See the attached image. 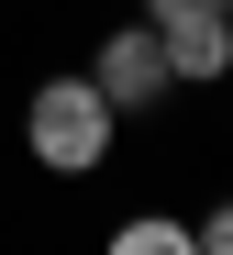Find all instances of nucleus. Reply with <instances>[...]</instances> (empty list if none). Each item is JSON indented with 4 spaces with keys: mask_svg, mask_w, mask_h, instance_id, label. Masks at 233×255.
Segmentation results:
<instances>
[{
    "mask_svg": "<svg viewBox=\"0 0 233 255\" xmlns=\"http://www.w3.org/2000/svg\"><path fill=\"white\" fill-rule=\"evenodd\" d=\"M189 233H200V255H233V200L211 211V222H189Z\"/></svg>",
    "mask_w": 233,
    "mask_h": 255,
    "instance_id": "6",
    "label": "nucleus"
},
{
    "mask_svg": "<svg viewBox=\"0 0 233 255\" xmlns=\"http://www.w3.org/2000/svg\"><path fill=\"white\" fill-rule=\"evenodd\" d=\"M100 255H200V233H189V222H167V211H133Z\"/></svg>",
    "mask_w": 233,
    "mask_h": 255,
    "instance_id": "4",
    "label": "nucleus"
},
{
    "mask_svg": "<svg viewBox=\"0 0 233 255\" xmlns=\"http://www.w3.org/2000/svg\"><path fill=\"white\" fill-rule=\"evenodd\" d=\"M156 45H167V78H178V89L233 78V22H156Z\"/></svg>",
    "mask_w": 233,
    "mask_h": 255,
    "instance_id": "3",
    "label": "nucleus"
},
{
    "mask_svg": "<svg viewBox=\"0 0 233 255\" xmlns=\"http://www.w3.org/2000/svg\"><path fill=\"white\" fill-rule=\"evenodd\" d=\"M111 122H122V111L89 89V78H44V89L22 100V144L56 166V178H89V166L111 155Z\"/></svg>",
    "mask_w": 233,
    "mask_h": 255,
    "instance_id": "1",
    "label": "nucleus"
},
{
    "mask_svg": "<svg viewBox=\"0 0 233 255\" xmlns=\"http://www.w3.org/2000/svg\"><path fill=\"white\" fill-rule=\"evenodd\" d=\"M89 89H100L111 111H156L178 78H167V45H156V22H122L100 33V56H89Z\"/></svg>",
    "mask_w": 233,
    "mask_h": 255,
    "instance_id": "2",
    "label": "nucleus"
},
{
    "mask_svg": "<svg viewBox=\"0 0 233 255\" xmlns=\"http://www.w3.org/2000/svg\"><path fill=\"white\" fill-rule=\"evenodd\" d=\"M145 22H233V0H145Z\"/></svg>",
    "mask_w": 233,
    "mask_h": 255,
    "instance_id": "5",
    "label": "nucleus"
}]
</instances>
